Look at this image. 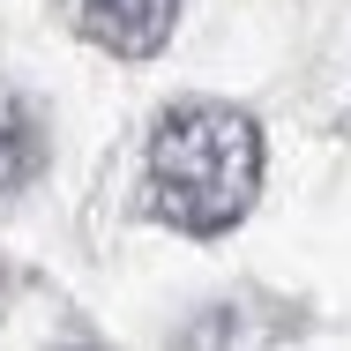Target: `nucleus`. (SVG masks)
Instances as JSON below:
<instances>
[{"instance_id":"nucleus-3","label":"nucleus","mask_w":351,"mask_h":351,"mask_svg":"<svg viewBox=\"0 0 351 351\" xmlns=\"http://www.w3.org/2000/svg\"><path fill=\"white\" fill-rule=\"evenodd\" d=\"M38 165H45V120H38V105H30L23 90L0 82V202H8L15 187H30Z\"/></svg>"},{"instance_id":"nucleus-1","label":"nucleus","mask_w":351,"mask_h":351,"mask_svg":"<svg viewBox=\"0 0 351 351\" xmlns=\"http://www.w3.org/2000/svg\"><path fill=\"white\" fill-rule=\"evenodd\" d=\"M262 187V135L232 105H180L149 142V210L172 232H232Z\"/></svg>"},{"instance_id":"nucleus-2","label":"nucleus","mask_w":351,"mask_h":351,"mask_svg":"<svg viewBox=\"0 0 351 351\" xmlns=\"http://www.w3.org/2000/svg\"><path fill=\"white\" fill-rule=\"evenodd\" d=\"M75 23H82L97 45L142 60V53L165 45V30H172V0H75Z\"/></svg>"},{"instance_id":"nucleus-4","label":"nucleus","mask_w":351,"mask_h":351,"mask_svg":"<svg viewBox=\"0 0 351 351\" xmlns=\"http://www.w3.org/2000/svg\"><path fill=\"white\" fill-rule=\"evenodd\" d=\"M75 351H90V344H75Z\"/></svg>"}]
</instances>
